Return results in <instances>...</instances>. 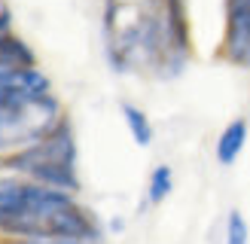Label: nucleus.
Returning <instances> with one entry per match:
<instances>
[{"mask_svg":"<svg viewBox=\"0 0 250 244\" xmlns=\"http://www.w3.org/2000/svg\"><path fill=\"white\" fill-rule=\"evenodd\" d=\"M0 235L16 241L98 244L104 238V226L77 192L9 174L0 177Z\"/></svg>","mask_w":250,"mask_h":244,"instance_id":"obj_1","label":"nucleus"},{"mask_svg":"<svg viewBox=\"0 0 250 244\" xmlns=\"http://www.w3.org/2000/svg\"><path fill=\"white\" fill-rule=\"evenodd\" d=\"M64 110L40 67L0 70V156L19 153L61 125Z\"/></svg>","mask_w":250,"mask_h":244,"instance_id":"obj_2","label":"nucleus"},{"mask_svg":"<svg viewBox=\"0 0 250 244\" xmlns=\"http://www.w3.org/2000/svg\"><path fill=\"white\" fill-rule=\"evenodd\" d=\"M80 150H77V134H73L70 119L64 116L61 125L52 128L43 141L24 146L19 153L0 156V168H6L9 174L28 177L37 183L67 192H80Z\"/></svg>","mask_w":250,"mask_h":244,"instance_id":"obj_3","label":"nucleus"},{"mask_svg":"<svg viewBox=\"0 0 250 244\" xmlns=\"http://www.w3.org/2000/svg\"><path fill=\"white\" fill-rule=\"evenodd\" d=\"M226 24H223L220 58L226 64L250 70V0H226Z\"/></svg>","mask_w":250,"mask_h":244,"instance_id":"obj_4","label":"nucleus"},{"mask_svg":"<svg viewBox=\"0 0 250 244\" xmlns=\"http://www.w3.org/2000/svg\"><path fill=\"white\" fill-rule=\"evenodd\" d=\"M247 134H250V122H247L244 116L229 119L226 125H223L220 138H217V146H214L217 162H220L223 168H229V165L238 162V156L244 153V146H247Z\"/></svg>","mask_w":250,"mask_h":244,"instance_id":"obj_5","label":"nucleus"},{"mask_svg":"<svg viewBox=\"0 0 250 244\" xmlns=\"http://www.w3.org/2000/svg\"><path fill=\"white\" fill-rule=\"evenodd\" d=\"M37 67V52L16 31H0V70H28Z\"/></svg>","mask_w":250,"mask_h":244,"instance_id":"obj_6","label":"nucleus"},{"mask_svg":"<svg viewBox=\"0 0 250 244\" xmlns=\"http://www.w3.org/2000/svg\"><path fill=\"white\" fill-rule=\"evenodd\" d=\"M119 113H122L125 128H128L131 141H134L137 146H149V143H153L156 128H153V122H149V116L144 113L141 107L131 104V101H122V104H119Z\"/></svg>","mask_w":250,"mask_h":244,"instance_id":"obj_7","label":"nucleus"},{"mask_svg":"<svg viewBox=\"0 0 250 244\" xmlns=\"http://www.w3.org/2000/svg\"><path fill=\"white\" fill-rule=\"evenodd\" d=\"M171 192H174V168L171 165H156L149 171V180H146V202L162 204Z\"/></svg>","mask_w":250,"mask_h":244,"instance_id":"obj_8","label":"nucleus"},{"mask_svg":"<svg viewBox=\"0 0 250 244\" xmlns=\"http://www.w3.org/2000/svg\"><path fill=\"white\" fill-rule=\"evenodd\" d=\"M223 244H250V226H247V217L232 207L226 214V229H223Z\"/></svg>","mask_w":250,"mask_h":244,"instance_id":"obj_9","label":"nucleus"},{"mask_svg":"<svg viewBox=\"0 0 250 244\" xmlns=\"http://www.w3.org/2000/svg\"><path fill=\"white\" fill-rule=\"evenodd\" d=\"M186 6H189V0H165V12H168L171 28L177 31V37L189 40V16H186Z\"/></svg>","mask_w":250,"mask_h":244,"instance_id":"obj_10","label":"nucleus"},{"mask_svg":"<svg viewBox=\"0 0 250 244\" xmlns=\"http://www.w3.org/2000/svg\"><path fill=\"white\" fill-rule=\"evenodd\" d=\"M9 244H85V241H9Z\"/></svg>","mask_w":250,"mask_h":244,"instance_id":"obj_11","label":"nucleus"}]
</instances>
